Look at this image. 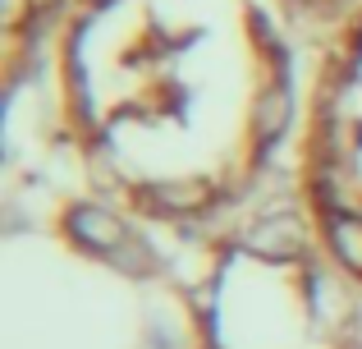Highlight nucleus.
<instances>
[{
    "label": "nucleus",
    "instance_id": "obj_5",
    "mask_svg": "<svg viewBox=\"0 0 362 349\" xmlns=\"http://www.w3.org/2000/svg\"><path fill=\"white\" fill-rule=\"evenodd\" d=\"M326 239L335 258L362 276V216L358 212H326Z\"/></svg>",
    "mask_w": 362,
    "mask_h": 349
},
{
    "label": "nucleus",
    "instance_id": "obj_1",
    "mask_svg": "<svg viewBox=\"0 0 362 349\" xmlns=\"http://www.w3.org/2000/svg\"><path fill=\"white\" fill-rule=\"evenodd\" d=\"M64 225H69V234H74V244H83V248H92V253H115L124 239H129V230H124V221L115 212H106V207H97V202H78V207H69V216H64Z\"/></svg>",
    "mask_w": 362,
    "mask_h": 349
},
{
    "label": "nucleus",
    "instance_id": "obj_6",
    "mask_svg": "<svg viewBox=\"0 0 362 349\" xmlns=\"http://www.w3.org/2000/svg\"><path fill=\"white\" fill-rule=\"evenodd\" d=\"M110 262H115L119 271H129V276H142V271H151L156 267V258H151V248L138 239V234H129V239L119 244L115 253H110Z\"/></svg>",
    "mask_w": 362,
    "mask_h": 349
},
{
    "label": "nucleus",
    "instance_id": "obj_4",
    "mask_svg": "<svg viewBox=\"0 0 362 349\" xmlns=\"http://www.w3.org/2000/svg\"><path fill=\"white\" fill-rule=\"evenodd\" d=\"M142 202L151 212H165V216H179V212H202L211 202V188L202 179H165V184H151Z\"/></svg>",
    "mask_w": 362,
    "mask_h": 349
},
{
    "label": "nucleus",
    "instance_id": "obj_3",
    "mask_svg": "<svg viewBox=\"0 0 362 349\" xmlns=\"http://www.w3.org/2000/svg\"><path fill=\"white\" fill-rule=\"evenodd\" d=\"M289 120H293V97H289L284 83H271L266 92H257V101H252V134H257V143H275V138L289 129Z\"/></svg>",
    "mask_w": 362,
    "mask_h": 349
},
{
    "label": "nucleus",
    "instance_id": "obj_2",
    "mask_svg": "<svg viewBox=\"0 0 362 349\" xmlns=\"http://www.w3.org/2000/svg\"><path fill=\"white\" fill-rule=\"evenodd\" d=\"M247 248L257 258H271V262H289L308 248V234H303L298 216H262V221L247 230Z\"/></svg>",
    "mask_w": 362,
    "mask_h": 349
}]
</instances>
